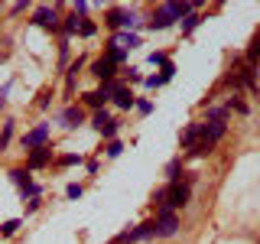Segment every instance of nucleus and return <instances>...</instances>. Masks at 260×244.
Wrapping results in <instances>:
<instances>
[{
	"mask_svg": "<svg viewBox=\"0 0 260 244\" xmlns=\"http://www.w3.org/2000/svg\"><path fill=\"white\" fill-rule=\"evenodd\" d=\"M192 13V4H166V7H159L156 16L150 20V29H166L173 20H182V16H189Z\"/></svg>",
	"mask_w": 260,
	"mask_h": 244,
	"instance_id": "1",
	"label": "nucleus"
},
{
	"mask_svg": "<svg viewBox=\"0 0 260 244\" xmlns=\"http://www.w3.org/2000/svg\"><path fill=\"white\" fill-rule=\"evenodd\" d=\"M185 202H189V186L173 182V186L166 189V205H162V208H182ZM162 208H159V211H162Z\"/></svg>",
	"mask_w": 260,
	"mask_h": 244,
	"instance_id": "2",
	"label": "nucleus"
},
{
	"mask_svg": "<svg viewBox=\"0 0 260 244\" xmlns=\"http://www.w3.org/2000/svg\"><path fill=\"white\" fill-rule=\"evenodd\" d=\"M179 231V218L173 208H162L159 211V222H156V234L159 238H173V234Z\"/></svg>",
	"mask_w": 260,
	"mask_h": 244,
	"instance_id": "3",
	"label": "nucleus"
},
{
	"mask_svg": "<svg viewBox=\"0 0 260 244\" xmlns=\"http://www.w3.org/2000/svg\"><path fill=\"white\" fill-rule=\"evenodd\" d=\"M94 130L104 134V137H114V134H117V120H111L108 111H98L94 114Z\"/></svg>",
	"mask_w": 260,
	"mask_h": 244,
	"instance_id": "4",
	"label": "nucleus"
},
{
	"mask_svg": "<svg viewBox=\"0 0 260 244\" xmlns=\"http://www.w3.org/2000/svg\"><path fill=\"white\" fill-rule=\"evenodd\" d=\"M32 20H36L39 26H46V29H55V26H59V16H55V10H49V7H39Z\"/></svg>",
	"mask_w": 260,
	"mask_h": 244,
	"instance_id": "5",
	"label": "nucleus"
},
{
	"mask_svg": "<svg viewBox=\"0 0 260 244\" xmlns=\"http://www.w3.org/2000/svg\"><path fill=\"white\" fill-rule=\"evenodd\" d=\"M108 23H111V26H137V16L127 13V10H111Z\"/></svg>",
	"mask_w": 260,
	"mask_h": 244,
	"instance_id": "6",
	"label": "nucleus"
},
{
	"mask_svg": "<svg viewBox=\"0 0 260 244\" xmlns=\"http://www.w3.org/2000/svg\"><path fill=\"white\" fill-rule=\"evenodd\" d=\"M10 179H13V182H16V186H20V189H23V195H36V192H39L36 186L29 182V176L23 173V169H13V173H10Z\"/></svg>",
	"mask_w": 260,
	"mask_h": 244,
	"instance_id": "7",
	"label": "nucleus"
},
{
	"mask_svg": "<svg viewBox=\"0 0 260 244\" xmlns=\"http://www.w3.org/2000/svg\"><path fill=\"white\" fill-rule=\"evenodd\" d=\"M46 137H49V124H39L36 130H32V134L23 137V143H26V146H39V143L46 140Z\"/></svg>",
	"mask_w": 260,
	"mask_h": 244,
	"instance_id": "8",
	"label": "nucleus"
},
{
	"mask_svg": "<svg viewBox=\"0 0 260 244\" xmlns=\"http://www.w3.org/2000/svg\"><path fill=\"white\" fill-rule=\"evenodd\" d=\"M94 75H98V78H104V81H114V62H111V59L94 62Z\"/></svg>",
	"mask_w": 260,
	"mask_h": 244,
	"instance_id": "9",
	"label": "nucleus"
},
{
	"mask_svg": "<svg viewBox=\"0 0 260 244\" xmlns=\"http://www.w3.org/2000/svg\"><path fill=\"white\" fill-rule=\"evenodd\" d=\"M199 137H202V127H199V124H192V127L182 134V146H189V150H195V146H199Z\"/></svg>",
	"mask_w": 260,
	"mask_h": 244,
	"instance_id": "10",
	"label": "nucleus"
},
{
	"mask_svg": "<svg viewBox=\"0 0 260 244\" xmlns=\"http://www.w3.org/2000/svg\"><path fill=\"white\" fill-rule=\"evenodd\" d=\"M114 46H117V49H134V46H140V36H134V33H120V36L114 39Z\"/></svg>",
	"mask_w": 260,
	"mask_h": 244,
	"instance_id": "11",
	"label": "nucleus"
},
{
	"mask_svg": "<svg viewBox=\"0 0 260 244\" xmlns=\"http://www.w3.org/2000/svg\"><path fill=\"white\" fill-rule=\"evenodd\" d=\"M49 157H52V153H49V150H43V146H39V150H32V157H29V166H32V169L46 166V163H49Z\"/></svg>",
	"mask_w": 260,
	"mask_h": 244,
	"instance_id": "12",
	"label": "nucleus"
},
{
	"mask_svg": "<svg viewBox=\"0 0 260 244\" xmlns=\"http://www.w3.org/2000/svg\"><path fill=\"white\" fill-rule=\"evenodd\" d=\"M62 120H65L69 127H78V124H81V111H78V108H69V111L62 114Z\"/></svg>",
	"mask_w": 260,
	"mask_h": 244,
	"instance_id": "13",
	"label": "nucleus"
},
{
	"mask_svg": "<svg viewBox=\"0 0 260 244\" xmlns=\"http://www.w3.org/2000/svg\"><path fill=\"white\" fill-rule=\"evenodd\" d=\"M114 98H117V108H124V111L130 108V104H134V98H130V92H124V88H120V92L114 95Z\"/></svg>",
	"mask_w": 260,
	"mask_h": 244,
	"instance_id": "14",
	"label": "nucleus"
},
{
	"mask_svg": "<svg viewBox=\"0 0 260 244\" xmlns=\"http://www.w3.org/2000/svg\"><path fill=\"white\" fill-rule=\"evenodd\" d=\"M199 23H202V16H195V13H189V16H185V20H182V29H185V33H192L195 26H199Z\"/></svg>",
	"mask_w": 260,
	"mask_h": 244,
	"instance_id": "15",
	"label": "nucleus"
},
{
	"mask_svg": "<svg viewBox=\"0 0 260 244\" xmlns=\"http://www.w3.org/2000/svg\"><path fill=\"white\" fill-rule=\"evenodd\" d=\"M85 104H91V108H101V104H104L101 92H91V95H85Z\"/></svg>",
	"mask_w": 260,
	"mask_h": 244,
	"instance_id": "16",
	"label": "nucleus"
},
{
	"mask_svg": "<svg viewBox=\"0 0 260 244\" xmlns=\"http://www.w3.org/2000/svg\"><path fill=\"white\" fill-rule=\"evenodd\" d=\"M169 81V75H153V78H146V85L150 88H159V85H166Z\"/></svg>",
	"mask_w": 260,
	"mask_h": 244,
	"instance_id": "17",
	"label": "nucleus"
},
{
	"mask_svg": "<svg viewBox=\"0 0 260 244\" xmlns=\"http://www.w3.org/2000/svg\"><path fill=\"white\" fill-rule=\"evenodd\" d=\"M10 137H13V124H7V127H4V134H0V146L10 143Z\"/></svg>",
	"mask_w": 260,
	"mask_h": 244,
	"instance_id": "18",
	"label": "nucleus"
},
{
	"mask_svg": "<svg viewBox=\"0 0 260 244\" xmlns=\"http://www.w3.org/2000/svg\"><path fill=\"white\" fill-rule=\"evenodd\" d=\"M179 169H182V163H179V160H173V163H169V166H166L169 179H176V176H179Z\"/></svg>",
	"mask_w": 260,
	"mask_h": 244,
	"instance_id": "19",
	"label": "nucleus"
},
{
	"mask_svg": "<svg viewBox=\"0 0 260 244\" xmlns=\"http://www.w3.org/2000/svg\"><path fill=\"white\" fill-rule=\"evenodd\" d=\"M120 150H124V146H120L117 140H111V143H108V157H120Z\"/></svg>",
	"mask_w": 260,
	"mask_h": 244,
	"instance_id": "20",
	"label": "nucleus"
},
{
	"mask_svg": "<svg viewBox=\"0 0 260 244\" xmlns=\"http://www.w3.org/2000/svg\"><path fill=\"white\" fill-rule=\"evenodd\" d=\"M150 62H153V65H166L169 59H166V52H153V55H150Z\"/></svg>",
	"mask_w": 260,
	"mask_h": 244,
	"instance_id": "21",
	"label": "nucleus"
},
{
	"mask_svg": "<svg viewBox=\"0 0 260 244\" xmlns=\"http://www.w3.org/2000/svg\"><path fill=\"white\" fill-rule=\"evenodd\" d=\"M16 228H20V222H4V225H0V231H4V234H13Z\"/></svg>",
	"mask_w": 260,
	"mask_h": 244,
	"instance_id": "22",
	"label": "nucleus"
},
{
	"mask_svg": "<svg viewBox=\"0 0 260 244\" xmlns=\"http://www.w3.org/2000/svg\"><path fill=\"white\" fill-rule=\"evenodd\" d=\"M81 157H75V153H69V157H62L59 163H62V166H75V163H78Z\"/></svg>",
	"mask_w": 260,
	"mask_h": 244,
	"instance_id": "23",
	"label": "nucleus"
},
{
	"mask_svg": "<svg viewBox=\"0 0 260 244\" xmlns=\"http://www.w3.org/2000/svg\"><path fill=\"white\" fill-rule=\"evenodd\" d=\"M108 59H111V62H124V49H111Z\"/></svg>",
	"mask_w": 260,
	"mask_h": 244,
	"instance_id": "24",
	"label": "nucleus"
},
{
	"mask_svg": "<svg viewBox=\"0 0 260 244\" xmlns=\"http://www.w3.org/2000/svg\"><path fill=\"white\" fill-rule=\"evenodd\" d=\"M78 195H81V186L72 182V186H69V199H78Z\"/></svg>",
	"mask_w": 260,
	"mask_h": 244,
	"instance_id": "25",
	"label": "nucleus"
},
{
	"mask_svg": "<svg viewBox=\"0 0 260 244\" xmlns=\"http://www.w3.org/2000/svg\"><path fill=\"white\" fill-rule=\"evenodd\" d=\"M65 29H69V33H75V29H78V16H69V23H65Z\"/></svg>",
	"mask_w": 260,
	"mask_h": 244,
	"instance_id": "26",
	"label": "nucleus"
},
{
	"mask_svg": "<svg viewBox=\"0 0 260 244\" xmlns=\"http://www.w3.org/2000/svg\"><path fill=\"white\" fill-rule=\"evenodd\" d=\"M247 55H250V59H257V55H260V39H254V46H250Z\"/></svg>",
	"mask_w": 260,
	"mask_h": 244,
	"instance_id": "27",
	"label": "nucleus"
},
{
	"mask_svg": "<svg viewBox=\"0 0 260 244\" xmlns=\"http://www.w3.org/2000/svg\"><path fill=\"white\" fill-rule=\"evenodd\" d=\"M78 29H81V36H91V33H94V26H91V23H81Z\"/></svg>",
	"mask_w": 260,
	"mask_h": 244,
	"instance_id": "28",
	"label": "nucleus"
}]
</instances>
